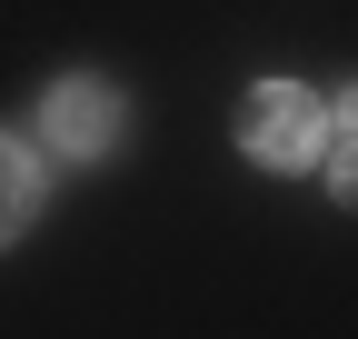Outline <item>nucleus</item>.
Here are the masks:
<instances>
[{"label": "nucleus", "instance_id": "1", "mask_svg": "<svg viewBox=\"0 0 358 339\" xmlns=\"http://www.w3.org/2000/svg\"><path fill=\"white\" fill-rule=\"evenodd\" d=\"M229 130H239V150L259 170H308V160L329 150L338 120H329L319 90H299V80H259V90H239V120H229Z\"/></svg>", "mask_w": 358, "mask_h": 339}, {"label": "nucleus", "instance_id": "2", "mask_svg": "<svg viewBox=\"0 0 358 339\" xmlns=\"http://www.w3.org/2000/svg\"><path fill=\"white\" fill-rule=\"evenodd\" d=\"M120 120H129V100L110 90V80L70 70V80H50V100H40V140H50L60 160H100V150H120Z\"/></svg>", "mask_w": 358, "mask_h": 339}, {"label": "nucleus", "instance_id": "3", "mask_svg": "<svg viewBox=\"0 0 358 339\" xmlns=\"http://www.w3.org/2000/svg\"><path fill=\"white\" fill-rule=\"evenodd\" d=\"M30 209H40V160H30V140L0 130V240L30 230Z\"/></svg>", "mask_w": 358, "mask_h": 339}, {"label": "nucleus", "instance_id": "4", "mask_svg": "<svg viewBox=\"0 0 358 339\" xmlns=\"http://www.w3.org/2000/svg\"><path fill=\"white\" fill-rule=\"evenodd\" d=\"M319 170H329V200H348V209H358V130H329Z\"/></svg>", "mask_w": 358, "mask_h": 339}, {"label": "nucleus", "instance_id": "5", "mask_svg": "<svg viewBox=\"0 0 358 339\" xmlns=\"http://www.w3.org/2000/svg\"><path fill=\"white\" fill-rule=\"evenodd\" d=\"M329 120H338V130H358V90H338V110H329Z\"/></svg>", "mask_w": 358, "mask_h": 339}]
</instances>
